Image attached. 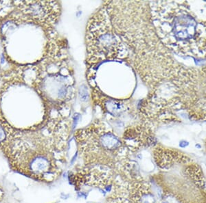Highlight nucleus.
I'll return each mask as SVG.
<instances>
[{"mask_svg":"<svg viewBox=\"0 0 206 203\" xmlns=\"http://www.w3.org/2000/svg\"><path fill=\"white\" fill-rule=\"evenodd\" d=\"M205 149H206V142H205Z\"/></svg>","mask_w":206,"mask_h":203,"instance_id":"9","label":"nucleus"},{"mask_svg":"<svg viewBox=\"0 0 206 203\" xmlns=\"http://www.w3.org/2000/svg\"><path fill=\"white\" fill-rule=\"evenodd\" d=\"M13 4L21 17L42 25H53L60 14V7L56 1H13Z\"/></svg>","mask_w":206,"mask_h":203,"instance_id":"3","label":"nucleus"},{"mask_svg":"<svg viewBox=\"0 0 206 203\" xmlns=\"http://www.w3.org/2000/svg\"><path fill=\"white\" fill-rule=\"evenodd\" d=\"M154 154L157 166L164 169H169L178 163L185 162L191 159L182 152L161 148H157Z\"/></svg>","mask_w":206,"mask_h":203,"instance_id":"4","label":"nucleus"},{"mask_svg":"<svg viewBox=\"0 0 206 203\" xmlns=\"http://www.w3.org/2000/svg\"><path fill=\"white\" fill-rule=\"evenodd\" d=\"M15 128L13 127L4 116L0 101V150L5 151L13 140Z\"/></svg>","mask_w":206,"mask_h":203,"instance_id":"5","label":"nucleus"},{"mask_svg":"<svg viewBox=\"0 0 206 203\" xmlns=\"http://www.w3.org/2000/svg\"><path fill=\"white\" fill-rule=\"evenodd\" d=\"M152 21L162 43L182 56L206 58V1L150 3Z\"/></svg>","mask_w":206,"mask_h":203,"instance_id":"1","label":"nucleus"},{"mask_svg":"<svg viewBox=\"0 0 206 203\" xmlns=\"http://www.w3.org/2000/svg\"><path fill=\"white\" fill-rule=\"evenodd\" d=\"M4 196V193H3V191H2L1 187H0V201H1L2 198Z\"/></svg>","mask_w":206,"mask_h":203,"instance_id":"8","label":"nucleus"},{"mask_svg":"<svg viewBox=\"0 0 206 203\" xmlns=\"http://www.w3.org/2000/svg\"><path fill=\"white\" fill-rule=\"evenodd\" d=\"M188 142H185V141H182V142H181L180 144H179V146H180V147H182V148H184L185 147H187V145H188Z\"/></svg>","mask_w":206,"mask_h":203,"instance_id":"7","label":"nucleus"},{"mask_svg":"<svg viewBox=\"0 0 206 203\" xmlns=\"http://www.w3.org/2000/svg\"><path fill=\"white\" fill-rule=\"evenodd\" d=\"M15 10L13 1H0V19L6 17Z\"/></svg>","mask_w":206,"mask_h":203,"instance_id":"6","label":"nucleus"},{"mask_svg":"<svg viewBox=\"0 0 206 203\" xmlns=\"http://www.w3.org/2000/svg\"><path fill=\"white\" fill-rule=\"evenodd\" d=\"M87 41L89 55L94 60L119 58L124 51L122 41L113 32L107 18L101 15L93 18L89 23Z\"/></svg>","mask_w":206,"mask_h":203,"instance_id":"2","label":"nucleus"}]
</instances>
